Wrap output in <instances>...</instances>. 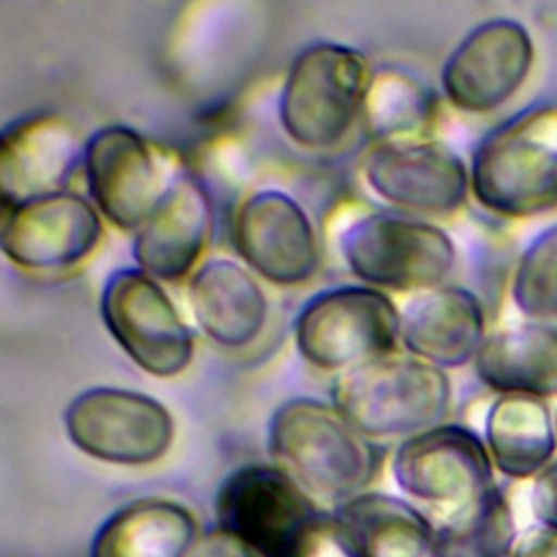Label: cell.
Listing matches in <instances>:
<instances>
[{"label":"cell","instance_id":"obj_1","mask_svg":"<svg viewBox=\"0 0 557 557\" xmlns=\"http://www.w3.org/2000/svg\"><path fill=\"white\" fill-rule=\"evenodd\" d=\"M268 453L320 509L331 511L368 492L381 463L379 446L333 403L305 396L272 413Z\"/></svg>","mask_w":557,"mask_h":557},{"label":"cell","instance_id":"obj_2","mask_svg":"<svg viewBox=\"0 0 557 557\" xmlns=\"http://www.w3.org/2000/svg\"><path fill=\"white\" fill-rule=\"evenodd\" d=\"M450 396V381L442 368L392 352L339 372L331 403L372 442H403L444 424Z\"/></svg>","mask_w":557,"mask_h":557},{"label":"cell","instance_id":"obj_3","mask_svg":"<svg viewBox=\"0 0 557 557\" xmlns=\"http://www.w3.org/2000/svg\"><path fill=\"white\" fill-rule=\"evenodd\" d=\"M470 191L498 215L531 218L557 207V111L529 109L487 133L470 163Z\"/></svg>","mask_w":557,"mask_h":557},{"label":"cell","instance_id":"obj_4","mask_svg":"<svg viewBox=\"0 0 557 557\" xmlns=\"http://www.w3.org/2000/svg\"><path fill=\"white\" fill-rule=\"evenodd\" d=\"M372 78L374 70L359 50L329 41L307 46L292 61L281 89L283 131L309 150L339 144L363 115Z\"/></svg>","mask_w":557,"mask_h":557},{"label":"cell","instance_id":"obj_5","mask_svg":"<svg viewBox=\"0 0 557 557\" xmlns=\"http://www.w3.org/2000/svg\"><path fill=\"white\" fill-rule=\"evenodd\" d=\"M339 250L348 270L366 285L416 294L440 287L457 261L455 244L440 226L392 211L350 222Z\"/></svg>","mask_w":557,"mask_h":557},{"label":"cell","instance_id":"obj_6","mask_svg":"<svg viewBox=\"0 0 557 557\" xmlns=\"http://www.w3.org/2000/svg\"><path fill=\"white\" fill-rule=\"evenodd\" d=\"M294 337L305 361L339 374L396 350L400 311L376 287L342 285L320 292L300 309Z\"/></svg>","mask_w":557,"mask_h":557},{"label":"cell","instance_id":"obj_7","mask_svg":"<svg viewBox=\"0 0 557 557\" xmlns=\"http://www.w3.org/2000/svg\"><path fill=\"white\" fill-rule=\"evenodd\" d=\"M396 487L437 522L496 487L485 442L461 424H437L403 440L392 455Z\"/></svg>","mask_w":557,"mask_h":557},{"label":"cell","instance_id":"obj_8","mask_svg":"<svg viewBox=\"0 0 557 557\" xmlns=\"http://www.w3.org/2000/svg\"><path fill=\"white\" fill-rule=\"evenodd\" d=\"M215 524L263 557H298L320 509L274 463L235 468L218 487Z\"/></svg>","mask_w":557,"mask_h":557},{"label":"cell","instance_id":"obj_9","mask_svg":"<svg viewBox=\"0 0 557 557\" xmlns=\"http://www.w3.org/2000/svg\"><path fill=\"white\" fill-rule=\"evenodd\" d=\"M67 440L87 457L113 466H148L168 455L174 418L157 398L120 387H91L63 413Z\"/></svg>","mask_w":557,"mask_h":557},{"label":"cell","instance_id":"obj_10","mask_svg":"<svg viewBox=\"0 0 557 557\" xmlns=\"http://www.w3.org/2000/svg\"><path fill=\"white\" fill-rule=\"evenodd\" d=\"M100 313L117 346L148 374L176 376L194 359V335L157 278L139 268L113 272Z\"/></svg>","mask_w":557,"mask_h":557},{"label":"cell","instance_id":"obj_11","mask_svg":"<svg viewBox=\"0 0 557 557\" xmlns=\"http://www.w3.org/2000/svg\"><path fill=\"white\" fill-rule=\"evenodd\" d=\"M89 200L113 226L137 231L159 207L178 174L137 131L109 124L85 141Z\"/></svg>","mask_w":557,"mask_h":557},{"label":"cell","instance_id":"obj_12","mask_svg":"<svg viewBox=\"0 0 557 557\" xmlns=\"http://www.w3.org/2000/svg\"><path fill=\"white\" fill-rule=\"evenodd\" d=\"M363 178L387 205L418 215L453 213L470 191L461 157L424 137L379 141L363 159Z\"/></svg>","mask_w":557,"mask_h":557},{"label":"cell","instance_id":"obj_13","mask_svg":"<svg viewBox=\"0 0 557 557\" xmlns=\"http://www.w3.org/2000/svg\"><path fill=\"white\" fill-rule=\"evenodd\" d=\"M100 237V211L70 189L2 207V252L24 270L72 268L96 250Z\"/></svg>","mask_w":557,"mask_h":557},{"label":"cell","instance_id":"obj_14","mask_svg":"<svg viewBox=\"0 0 557 557\" xmlns=\"http://www.w3.org/2000/svg\"><path fill=\"white\" fill-rule=\"evenodd\" d=\"M533 57V39L520 22L487 20L474 26L446 59L442 89L461 111H494L522 87Z\"/></svg>","mask_w":557,"mask_h":557},{"label":"cell","instance_id":"obj_15","mask_svg":"<svg viewBox=\"0 0 557 557\" xmlns=\"http://www.w3.org/2000/svg\"><path fill=\"white\" fill-rule=\"evenodd\" d=\"M233 246L250 270L276 285L307 283L320 265V246L307 211L278 189L255 191L239 205Z\"/></svg>","mask_w":557,"mask_h":557},{"label":"cell","instance_id":"obj_16","mask_svg":"<svg viewBox=\"0 0 557 557\" xmlns=\"http://www.w3.org/2000/svg\"><path fill=\"white\" fill-rule=\"evenodd\" d=\"M85 159L78 131L54 113H35L0 135L2 207L65 191Z\"/></svg>","mask_w":557,"mask_h":557},{"label":"cell","instance_id":"obj_17","mask_svg":"<svg viewBox=\"0 0 557 557\" xmlns=\"http://www.w3.org/2000/svg\"><path fill=\"white\" fill-rule=\"evenodd\" d=\"M213 226V209L205 185L178 174L152 215L135 231L137 268L157 281H181L198 263Z\"/></svg>","mask_w":557,"mask_h":557},{"label":"cell","instance_id":"obj_18","mask_svg":"<svg viewBox=\"0 0 557 557\" xmlns=\"http://www.w3.org/2000/svg\"><path fill=\"white\" fill-rule=\"evenodd\" d=\"M485 337L483 307L461 287L418 292L400 311V344L409 355L442 370L474 361Z\"/></svg>","mask_w":557,"mask_h":557},{"label":"cell","instance_id":"obj_19","mask_svg":"<svg viewBox=\"0 0 557 557\" xmlns=\"http://www.w3.org/2000/svg\"><path fill=\"white\" fill-rule=\"evenodd\" d=\"M189 305L200 331L224 348L252 344L268 318L261 285L231 259H209L191 274Z\"/></svg>","mask_w":557,"mask_h":557},{"label":"cell","instance_id":"obj_20","mask_svg":"<svg viewBox=\"0 0 557 557\" xmlns=\"http://www.w3.org/2000/svg\"><path fill=\"white\" fill-rule=\"evenodd\" d=\"M198 535L189 507L148 496L115 509L94 533L87 557H187Z\"/></svg>","mask_w":557,"mask_h":557},{"label":"cell","instance_id":"obj_21","mask_svg":"<svg viewBox=\"0 0 557 557\" xmlns=\"http://www.w3.org/2000/svg\"><path fill=\"white\" fill-rule=\"evenodd\" d=\"M331 513L357 557H433V522L405 498L368 490Z\"/></svg>","mask_w":557,"mask_h":557},{"label":"cell","instance_id":"obj_22","mask_svg":"<svg viewBox=\"0 0 557 557\" xmlns=\"http://www.w3.org/2000/svg\"><path fill=\"white\" fill-rule=\"evenodd\" d=\"M474 370L500 396H557V329L531 322L496 331L483 339Z\"/></svg>","mask_w":557,"mask_h":557},{"label":"cell","instance_id":"obj_23","mask_svg":"<svg viewBox=\"0 0 557 557\" xmlns=\"http://www.w3.org/2000/svg\"><path fill=\"white\" fill-rule=\"evenodd\" d=\"M483 442L498 472L511 479L540 474L557 448L555 418L544 398L503 394L485 416Z\"/></svg>","mask_w":557,"mask_h":557},{"label":"cell","instance_id":"obj_24","mask_svg":"<svg viewBox=\"0 0 557 557\" xmlns=\"http://www.w3.org/2000/svg\"><path fill=\"white\" fill-rule=\"evenodd\" d=\"M433 557H509L518 535L509 503L498 487L433 522Z\"/></svg>","mask_w":557,"mask_h":557},{"label":"cell","instance_id":"obj_25","mask_svg":"<svg viewBox=\"0 0 557 557\" xmlns=\"http://www.w3.org/2000/svg\"><path fill=\"white\" fill-rule=\"evenodd\" d=\"M433 96L416 78L400 70L374 72L363 117L379 141L420 137L433 115Z\"/></svg>","mask_w":557,"mask_h":557},{"label":"cell","instance_id":"obj_26","mask_svg":"<svg viewBox=\"0 0 557 557\" xmlns=\"http://www.w3.org/2000/svg\"><path fill=\"white\" fill-rule=\"evenodd\" d=\"M511 298L531 320L557 318V224L535 235L520 255Z\"/></svg>","mask_w":557,"mask_h":557},{"label":"cell","instance_id":"obj_27","mask_svg":"<svg viewBox=\"0 0 557 557\" xmlns=\"http://www.w3.org/2000/svg\"><path fill=\"white\" fill-rule=\"evenodd\" d=\"M298 557H357L344 537L339 524L335 522L331 511H322V516L311 527L307 540Z\"/></svg>","mask_w":557,"mask_h":557},{"label":"cell","instance_id":"obj_28","mask_svg":"<svg viewBox=\"0 0 557 557\" xmlns=\"http://www.w3.org/2000/svg\"><path fill=\"white\" fill-rule=\"evenodd\" d=\"M529 507L535 522L557 527V461L533 476Z\"/></svg>","mask_w":557,"mask_h":557},{"label":"cell","instance_id":"obj_29","mask_svg":"<svg viewBox=\"0 0 557 557\" xmlns=\"http://www.w3.org/2000/svg\"><path fill=\"white\" fill-rule=\"evenodd\" d=\"M187 557H263V555L242 537L215 524L211 531L198 535Z\"/></svg>","mask_w":557,"mask_h":557},{"label":"cell","instance_id":"obj_30","mask_svg":"<svg viewBox=\"0 0 557 557\" xmlns=\"http://www.w3.org/2000/svg\"><path fill=\"white\" fill-rule=\"evenodd\" d=\"M509 557H557V527L535 522L518 531Z\"/></svg>","mask_w":557,"mask_h":557},{"label":"cell","instance_id":"obj_31","mask_svg":"<svg viewBox=\"0 0 557 557\" xmlns=\"http://www.w3.org/2000/svg\"><path fill=\"white\" fill-rule=\"evenodd\" d=\"M555 431H557V411H555Z\"/></svg>","mask_w":557,"mask_h":557}]
</instances>
